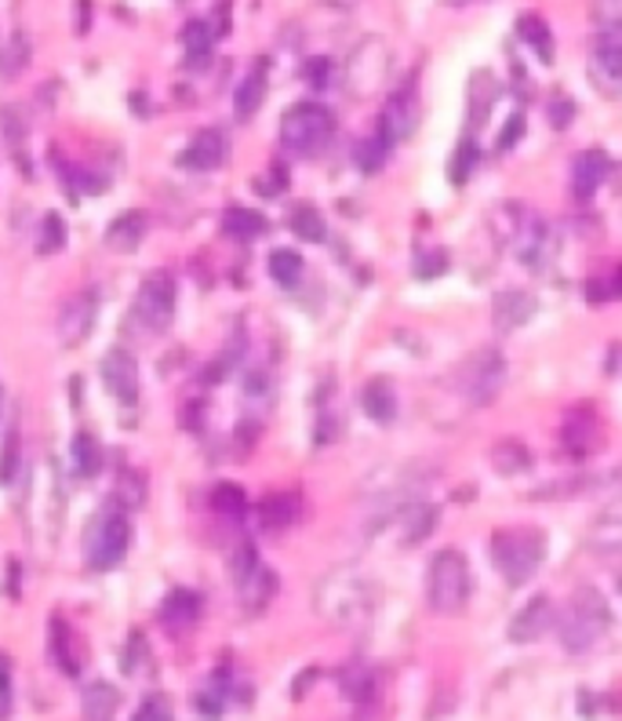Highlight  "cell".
I'll list each match as a JSON object with an SVG mask.
<instances>
[{
	"instance_id": "1",
	"label": "cell",
	"mask_w": 622,
	"mask_h": 721,
	"mask_svg": "<svg viewBox=\"0 0 622 721\" xmlns=\"http://www.w3.org/2000/svg\"><path fill=\"white\" fill-rule=\"evenodd\" d=\"M608 626H612V609H608L604 594L593 587H579L568 601L565 620H560V645L568 653H590Z\"/></svg>"
},
{
	"instance_id": "2",
	"label": "cell",
	"mask_w": 622,
	"mask_h": 721,
	"mask_svg": "<svg viewBox=\"0 0 622 721\" xmlns=\"http://www.w3.org/2000/svg\"><path fill=\"white\" fill-rule=\"evenodd\" d=\"M492 558L506 583L521 587L546 561V536L539 528H499L492 539Z\"/></svg>"
},
{
	"instance_id": "3",
	"label": "cell",
	"mask_w": 622,
	"mask_h": 721,
	"mask_svg": "<svg viewBox=\"0 0 622 721\" xmlns=\"http://www.w3.org/2000/svg\"><path fill=\"white\" fill-rule=\"evenodd\" d=\"M335 117L320 102H298L281 117V143L298 157H317L331 143Z\"/></svg>"
},
{
	"instance_id": "4",
	"label": "cell",
	"mask_w": 622,
	"mask_h": 721,
	"mask_svg": "<svg viewBox=\"0 0 622 721\" xmlns=\"http://www.w3.org/2000/svg\"><path fill=\"white\" fill-rule=\"evenodd\" d=\"M426 594L434 612H462V605L470 601V565L459 550H440L429 561V579H426Z\"/></svg>"
},
{
	"instance_id": "5",
	"label": "cell",
	"mask_w": 622,
	"mask_h": 721,
	"mask_svg": "<svg viewBox=\"0 0 622 721\" xmlns=\"http://www.w3.org/2000/svg\"><path fill=\"white\" fill-rule=\"evenodd\" d=\"M131 547V522L124 514H99L88 528V565L95 572L113 569Z\"/></svg>"
},
{
	"instance_id": "6",
	"label": "cell",
	"mask_w": 622,
	"mask_h": 721,
	"mask_svg": "<svg viewBox=\"0 0 622 721\" xmlns=\"http://www.w3.org/2000/svg\"><path fill=\"white\" fill-rule=\"evenodd\" d=\"M462 383H466V394H470L473 405H492V401L499 397L502 383H506V361H502L495 350L473 353L470 364L462 369Z\"/></svg>"
},
{
	"instance_id": "7",
	"label": "cell",
	"mask_w": 622,
	"mask_h": 721,
	"mask_svg": "<svg viewBox=\"0 0 622 721\" xmlns=\"http://www.w3.org/2000/svg\"><path fill=\"white\" fill-rule=\"evenodd\" d=\"M135 317L153 332L172 325L175 317V281L167 274H153L146 277V285L139 288V299H135Z\"/></svg>"
},
{
	"instance_id": "8",
	"label": "cell",
	"mask_w": 622,
	"mask_h": 721,
	"mask_svg": "<svg viewBox=\"0 0 622 721\" xmlns=\"http://www.w3.org/2000/svg\"><path fill=\"white\" fill-rule=\"evenodd\" d=\"M237 587H241V601L251 609H262L277 590V576H273L266 565L259 561L255 550H244L241 561H237Z\"/></svg>"
},
{
	"instance_id": "9",
	"label": "cell",
	"mask_w": 622,
	"mask_h": 721,
	"mask_svg": "<svg viewBox=\"0 0 622 721\" xmlns=\"http://www.w3.org/2000/svg\"><path fill=\"white\" fill-rule=\"evenodd\" d=\"M415 124H418V99H415V88L393 91L390 102H386V113H382V121H379L382 143H386V146L401 143V139H408V135L415 132Z\"/></svg>"
},
{
	"instance_id": "10",
	"label": "cell",
	"mask_w": 622,
	"mask_h": 721,
	"mask_svg": "<svg viewBox=\"0 0 622 721\" xmlns=\"http://www.w3.org/2000/svg\"><path fill=\"white\" fill-rule=\"evenodd\" d=\"M102 383H106V390L121 401V405H131V401L139 397V364H135V358H131L128 350H110L102 358Z\"/></svg>"
},
{
	"instance_id": "11",
	"label": "cell",
	"mask_w": 622,
	"mask_h": 721,
	"mask_svg": "<svg viewBox=\"0 0 622 721\" xmlns=\"http://www.w3.org/2000/svg\"><path fill=\"white\" fill-rule=\"evenodd\" d=\"M593 85L604 96H619V80H622V44H619V26L608 30L593 48Z\"/></svg>"
},
{
	"instance_id": "12",
	"label": "cell",
	"mask_w": 622,
	"mask_h": 721,
	"mask_svg": "<svg viewBox=\"0 0 622 721\" xmlns=\"http://www.w3.org/2000/svg\"><path fill=\"white\" fill-rule=\"evenodd\" d=\"M549 626H554V605H549L546 594H539V598H532L528 605H524L517 616L510 620V642H517V645L539 642Z\"/></svg>"
},
{
	"instance_id": "13",
	"label": "cell",
	"mask_w": 622,
	"mask_h": 721,
	"mask_svg": "<svg viewBox=\"0 0 622 721\" xmlns=\"http://www.w3.org/2000/svg\"><path fill=\"white\" fill-rule=\"evenodd\" d=\"M608 168H612V161H608L604 150H582L576 164H571V194H576V200H590L601 190Z\"/></svg>"
},
{
	"instance_id": "14",
	"label": "cell",
	"mask_w": 622,
	"mask_h": 721,
	"mask_svg": "<svg viewBox=\"0 0 622 721\" xmlns=\"http://www.w3.org/2000/svg\"><path fill=\"white\" fill-rule=\"evenodd\" d=\"M91 325H95V295L80 292L63 306V314H58V336H63L66 347H77V342L88 339Z\"/></svg>"
},
{
	"instance_id": "15",
	"label": "cell",
	"mask_w": 622,
	"mask_h": 721,
	"mask_svg": "<svg viewBox=\"0 0 622 721\" xmlns=\"http://www.w3.org/2000/svg\"><path fill=\"white\" fill-rule=\"evenodd\" d=\"M222 157H226V135L219 128H205V132L194 135V143L186 146L178 164L189 172H211V168H219Z\"/></svg>"
},
{
	"instance_id": "16",
	"label": "cell",
	"mask_w": 622,
	"mask_h": 721,
	"mask_svg": "<svg viewBox=\"0 0 622 721\" xmlns=\"http://www.w3.org/2000/svg\"><path fill=\"white\" fill-rule=\"evenodd\" d=\"M535 310H539V303H535L528 292H499L495 306H492L495 328L499 332H513V328L528 325Z\"/></svg>"
},
{
	"instance_id": "17",
	"label": "cell",
	"mask_w": 622,
	"mask_h": 721,
	"mask_svg": "<svg viewBox=\"0 0 622 721\" xmlns=\"http://www.w3.org/2000/svg\"><path fill=\"white\" fill-rule=\"evenodd\" d=\"M197 616H200V594H197V590H172V594L164 598L161 620H164V626H172V631H183V626L197 623Z\"/></svg>"
},
{
	"instance_id": "18",
	"label": "cell",
	"mask_w": 622,
	"mask_h": 721,
	"mask_svg": "<svg viewBox=\"0 0 622 721\" xmlns=\"http://www.w3.org/2000/svg\"><path fill=\"white\" fill-rule=\"evenodd\" d=\"M117 707H121V692H117L110 681H95L84 689V700H80L84 721H113Z\"/></svg>"
},
{
	"instance_id": "19",
	"label": "cell",
	"mask_w": 622,
	"mask_h": 721,
	"mask_svg": "<svg viewBox=\"0 0 622 721\" xmlns=\"http://www.w3.org/2000/svg\"><path fill=\"white\" fill-rule=\"evenodd\" d=\"M222 230L233 241H259L266 233V216H259L255 208H226L222 211Z\"/></svg>"
},
{
	"instance_id": "20",
	"label": "cell",
	"mask_w": 622,
	"mask_h": 721,
	"mask_svg": "<svg viewBox=\"0 0 622 721\" xmlns=\"http://www.w3.org/2000/svg\"><path fill=\"white\" fill-rule=\"evenodd\" d=\"M361 408H364V416H372L375 423H390L397 416V394H393V386L386 380H372L361 390Z\"/></svg>"
},
{
	"instance_id": "21",
	"label": "cell",
	"mask_w": 622,
	"mask_h": 721,
	"mask_svg": "<svg viewBox=\"0 0 622 721\" xmlns=\"http://www.w3.org/2000/svg\"><path fill=\"white\" fill-rule=\"evenodd\" d=\"M298 495L295 492H277V495H266L262 500V522H266V528H288L298 522Z\"/></svg>"
},
{
	"instance_id": "22",
	"label": "cell",
	"mask_w": 622,
	"mask_h": 721,
	"mask_svg": "<svg viewBox=\"0 0 622 721\" xmlns=\"http://www.w3.org/2000/svg\"><path fill=\"white\" fill-rule=\"evenodd\" d=\"M597 430H601L597 416H590V412H571L568 423H565V441H568L571 452L582 456L597 445Z\"/></svg>"
},
{
	"instance_id": "23",
	"label": "cell",
	"mask_w": 622,
	"mask_h": 721,
	"mask_svg": "<svg viewBox=\"0 0 622 721\" xmlns=\"http://www.w3.org/2000/svg\"><path fill=\"white\" fill-rule=\"evenodd\" d=\"M262 99H266V74H262V66H259L255 74H248L241 80V88H237V99H233L237 121H248V117H255Z\"/></svg>"
},
{
	"instance_id": "24",
	"label": "cell",
	"mask_w": 622,
	"mask_h": 721,
	"mask_svg": "<svg viewBox=\"0 0 622 721\" xmlns=\"http://www.w3.org/2000/svg\"><path fill=\"white\" fill-rule=\"evenodd\" d=\"M52 656H55V664L63 667L66 674H80V653H77V637L74 631L63 623V620H55L52 623Z\"/></svg>"
},
{
	"instance_id": "25",
	"label": "cell",
	"mask_w": 622,
	"mask_h": 721,
	"mask_svg": "<svg viewBox=\"0 0 622 721\" xmlns=\"http://www.w3.org/2000/svg\"><path fill=\"white\" fill-rule=\"evenodd\" d=\"M69 459H74V470L84 478H95L102 470V448L95 445V437L84 434V430L74 437V445H69Z\"/></svg>"
},
{
	"instance_id": "26",
	"label": "cell",
	"mask_w": 622,
	"mask_h": 721,
	"mask_svg": "<svg viewBox=\"0 0 622 721\" xmlns=\"http://www.w3.org/2000/svg\"><path fill=\"white\" fill-rule=\"evenodd\" d=\"M142 233H146V216H142V211H124V216L113 219V227L106 230V241L113 248H131L142 241Z\"/></svg>"
},
{
	"instance_id": "27",
	"label": "cell",
	"mask_w": 622,
	"mask_h": 721,
	"mask_svg": "<svg viewBox=\"0 0 622 721\" xmlns=\"http://www.w3.org/2000/svg\"><path fill=\"white\" fill-rule=\"evenodd\" d=\"M517 33L528 41V48H535V55H539L543 63H554V37H549V26L539 15H524L517 22Z\"/></svg>"
},
{
	"instance_id": "28",
	"label": "cell",
	"mask_w": 622,
	"mask_h": 721,
	"mask_svg": "<svg viewBox=\"0 0 622 721\" xmlns=\"http://www.w3.org/2000/svg\"><path fill=\"white\" fill-rule=\"evenodd\" d=\"M270 277L277 281L281 288H295L298 277H303V255L292 252V248H277L270 255Z\"/></svg>"
},
{
	"instance_id": "29",
	"label": "cell",
	"mask_w": 622,
	"mask_h": 721,
	"mask_svg": "<svg viewBox=\"0 0 622 721\" xmlns=\"http://www.w3.org/2000/svg\"><path fill=\"white\" fill-rule=\"evenodd\" d=\"M183 41H186V63L189 66H205L211 58V30L208 22H189L183 30Z\"/></svg>"
},
{
	"instance_id": "30",
	"label": "cell",
	"mask_w": 622,
	"mask_h": 721,
	"mask_svg": "<svg viewBox=\"0 0 622 721\" xmlns=\"http://www.w3.org/2000/svg\"><path fill=\"white\" fill-rule=\"evenodd\" d=\"M292 230H295V238H303L309 244H320L328 238V227H325V219H320V211L317 208H309V205H298L292 211Z\"/></svg>"
},
{
	"instance_id": "31",
	"label": "cell",
	"mask_w": 622,
	"mask_h": 721,
	"mask_svg": "<svg viewBox=\"0 0 622 721\" xmlns=\"http://www.w3.org/2000/svg\"><path fill=\"white\" fill-rule=\"evenodd\" d=\"M492 463L499 474H521V470L532 467V456H528V448L517 441H499L492 448Z\"/></svg>"
},
{
	"instance_id": "32",
	"label": "cell",
	"mask_w": 622,
	"mask_h": 721,
	"mask_svg": "<svg viewBox=\"0 0 622 721\" xmlns=\"http://www.w3.org/2000/svg\"><path fill=\"white\" fill-rule=\"evenodd\" d=\"M211 506H215V511H219L222 517H241V514L248 511V492L241 489V484L222 481V484H215Z\"/></svg>"
},
{
	"instance_id": "33",
	"label": "cell",
	"mask_w": 622,
	"mask_h": 721,
	"mask_svg": "<svg viewBox=\"0 0 622 721\" xmlns=\"http://www.w3.org/2000/svg\"><path fill=\"white\" fill-rule=\"evenodd\" d=\"M386 153H390V146L382 143V135H372V139H361V143L353 146V161H357V168L372 175L386 164Z\"/></svg>"
},
{
	"instance_id": "34",
	"label": "cell",
	"mask_w": 622,
	"mask_h": 721,
	"mask_svg": "<svg viewBox=\"0 0 622 721\" xmlns=\"http://www.w3.org/2000/svg\"><path fill=\"white\" fill-rule=\"evenodd\" d=\"M401 522L408 525V528H404V543H408V547H412V543L426 539L429 532H434V525H437V511H434V506H415V511H412L408 517H401Z\"/></svg>"
},
{
	"instance_id": "35",
	"label": "cell",
	"mask_w": 622,
	"mask_h": 721,
	"mask_svg": "<svg viewBox=\"0 0 622 721\" xmlns=\"http://www.w3.org/2000/svg\"><path fill=\"white\" fill-rule=\"evenodd\" d=\"M26 63H30V44H26V37H11L8 48L0 52V77L22 74V69H26Z\"/></svg>"
},
{
	"instance_id": "36",
	"label": "cell",
	"mask_w": 622,
	"mask_h": 721,
	"mask_svg": "<svg viewBox=\"0 0 622 721\" xmlns=\"http://www.w3.org/2000/svg\"><path fill=\"white\" fill-rule=\"evenodd\" d=\"M19 456H22V441H19V430L11 427L8 441H4V452H0V484H11V481H15Z\"/></svg>"
},
{
	"instance_id": "37",
	"label": "cell",
	"mask_w": 622,
	"mask_h": 721,
	"mask_svg": "<svg viewBox=\"0 0 622 721\" xmlns=\"http://www.w3.org/2000/svg\"><path fill=\"white\" fill-rule=\"evenodd\" d=\"M63 241H66V227H63V219H58V216H47V219L41 222L37 248L47 255V252H58V248H63Z\"/></svg>"
},
{
	"instance_id": "38",
	"label": "cell",
	"mask_w": 622,
	"mask_h": 721,
	"mask_svg": "<svg viewBox=\"0 0 622 721\" xmlns=\"http://www.w3.org/2000/svg\"><path fill=\"white\" fill-rule=\"evenodd\" d=\"M131 721H175V711H172V703H167L164 696H146L142 707H139V714Z\"/></svg>"
},
{
	"instance_id": "39",
	"label": "cell",
	"mask_w": 622,
	"mask_h": 721,
	"mask_svg": "<svg viewBox=\"0 0 622 721\" xmlns=\"http://www.w3.org/2000/svg\"><path fill=\"white\" fill-rule=\"evenodd\" d=\"M342 685H346V696H350V700H364V696H372V674H368L364 667L346 670Z\"/></svg>"
},
{
	"instance_id": "40",
	"label": "cell",
	"mask_w": 622,
	"mask_h": 721,
	"mask_svg": "<svg viewBox=\"0 0 622 721\" xmlns=\"http://www.w3.org/2000/svg\"><path fill=\"white\" fill-rule=\"evenodd\" d=\"M445 270H448V255H445V252H426V255L415 263V274H418V277H440Z\"/></svg>"
},
{
	"instance_id": "41",
	"label": "cell",
	"mask_w": 622,
	"mask_h": 721,
	"mask_svg": "<svg viewBox=\"0 0 622 721\" xmlns=\"http://www.w3.org/2000/svg\"><path fill=\"white\" fill-rule=\"evenodd\" d=\"M139 656H146V642H142V634L135 631V634H131V642H128V653H124V670L128 674L139 670Z\"/></svg>"
},
{
	"instance_id": "42",
	"label": "cell",
	"mask_w": 622,
	"mask_h": 721,
	"mask_svg": "<svg viewBox=\"0 0 622 721\" xmlns=\"http://www.w3.org/2000/svg\"><path fill=\"white\" fill-rule=\"evenodd\" d=\"M473 164H477V150H473V143H462L459 157H456V183H462L466 175L473 172Z\"/></svg>"
},
{
	"instance_id": "43",
	"label": "cell",
	"mask_w": 622,
	"mask_h": 721,
	"mask_svg": "<svg viewBox=\"0 0 622 721\" xmlns=\"http://www.w3.org/2000/svg\"><path fill=\"white\" fill-rule=\"evenodd\" d=\"M521 132H524V117L517 113V117H513V121H510L506 128H502V143H499V146H502V150H510V146L521 139Z\"/></svg>"
},
{
	"instance_id": "44",
	"label": "cell",
	"mask_w": 622,
	"mask_h": 721,
	"mask_svg": "<svg viewBox=\"0 0 622 721\" xmlns=\"http://www.w3.org/2000/svg\"><path fill=\"white\" fill-rule=\"evenodd\" d=\"M328 69H331V66L325 63V58H314V63H309V85H314V88H325V85H328Z\"/></svg>"
},
{
	"instance_id": "45",
	"label": "cell",
	"mask_w": 622,
	"mask_h": 721,
	"mask_svg": "<svg viewBox=\"0 0 622 721\" xmlns=\"http://www.w3.org/2000/svg\"><path fill=\"white\" fill-rule=\"evenodd\" d=\"M571 110H576V106L565 102V99H557V102H554V124L565 128V121H571Z\"/></svg>"
},
{
	"instance_id": "46",
	"label": "cell",
	"mask_w": 622,
	"mask_h": 721,
	"mask_svg": "<svg viewBox=\"0 0 622 721\" xmlns=\"http://www.w3.org/2000/svg\"><path fill=\"white\" fill-rule=\"evenodd\" d=\"M314 678H317V670H306L303 678L295 681V696H303V689H309V685H314Z\"/></svg>"
},
{
	"instance_id": "47",
	"label": "cell",
	"mask_w": 622,
	"mask_h": 721,
	"mask_svg": "<svg viewBox=\"0 0 622 721\" xmlns=\"http://www.w3.org/2000/svg\"><path fill=\"white\" fill-rule=\"evenodd\" d=\"M615 361H619V350L612 347V353H608V375H615Z\"/></svg>"
}]
</instances>
